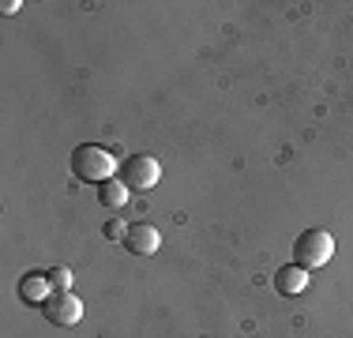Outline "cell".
<instances>
[{"mask_svg": "<svg viewBox=\"0 0 353 338\" xmlns=\"http://www.w3.org/2000/svg\"><path fill=\"white\" fill-rule=\"evenodd\" d=\"M113 155H109L105 147H98V143H87V147H75L72 150V173L79 177V181H94V184H105L113 181Z\"/></svg>", "mask_w": 353, "mask_h": 338, "instance_id": "1", "label": "cell"}, {"mask_svg": "<svg viewBox=\"0 0 353 338\" xmlns=\"http://www.w3.org/2000/svg\"><path fill=\"white\" fill-rule=\"evenodd\" d=\"M105 237H109V241H124V233H128V226H124L121 222V218H109V222H105V230H102Z\"/></svg>", "mask_w": 353, "mask_h": 338, "instance_id": "10", "label": "cell"}, {"mask_svg": "<svg viewBox=\"0 0 353 338\" xmlns=\"http://www.w3.org/2000/svg\"><path fill=\"white\" fill-rule=\"evenodd\" d=\"M41 312H46V319L57 327H75L83 319V301L75 297L72 290H64V293H53V297L41 304Z\"/></svg>", "mask_w": 353, "mask_h": 338, "instance_id": "4", "label": "cell"}, {"mask_svg": "<svg viewBox=\"0 0 353 338\" xmlns=\"http://www.w3.org/2000/svg\"><path fill=\"white\" fill-rule=\"evenodd\" d=\"M274 290L282 293V297H297V293L308 290V270L297 267V264H285L274 270Z\"/></svg>", "mask_w": 353, "mask_h": 338, "instance_id": "6", "label": "cell"}, {"mask_svg": "<svg viewBox=\"0 0 353 338\" xmlns=\"http://www.w3.org/2000/svg\"><path fill=\"white\" fill-rule=\"evenodd\" d=\"M19 297L27 304H46L53 297V286H49V275H41V270H30V275L19 278Z\"/></svg>", "mask_w": 353, "mask_h": 338, "instance_id": "7", "label": "cell"}, {"mask_svg": "<svg viewBox=\"0 0 353 338\" xmlns=\"http://www.w3.org/2000/svg\"><path fill=\"white\" fill-rule=\"evenodd\" d=\"M128 184L121 181V177H113V181H105V184H98V203L102 207H109V210H121L124 203H128Z\"/></svg>", "mask_w": 353, "mask_h": 338, "instance_id": "8", "label": "cell"}, {"mask_svg": "<svg viewBox=\"0 0 353 338\" xmlns=\"http://www.w3.org/2000/svg\"><path fill=\"white\" fill-rule=\"evenodd\" d=\"M331 256H334V237L327 230H305L293 241V264L305 267V270L323 267Z\"/></svg>", "mask_w": 353, "mask_h": 338, "instance_id": "2", "label": "cell"}, {"mask_svg": "<svg viewBox=\"0 0 353 338\" xmlns=\"http://www.w3.org/2000/svg\"><path fill=\"white\" fill-rule=\"evenodd\" d=\"M121 181L128 184V192H147L162 181V166L150 155H132V158H124V166H121Z\"/></svg>", "mask_w": 353, "mask_h": 338, "instance_id": "3", "label": "cell"}, {"mask_svg": "<svg viewBox=\"0 0 353 338\" xmlns=\"http://www.w3.org/2000/svg\"><path fill=\"white\" fill-rule=\"evenodd\" d=\"M49 275V286H53V293H64V290H72V270L68 267H53V270H46Z\"/></svg>", "mask_w": 353, "mask_h": 338, "instance_id": "9", "label": "cell"}, {"mask_svg": "<svg viewBox=\"0 0 353 338\" xmlns=\"http://www.w3.org/2000/svg\"><path fill=\"white\" fill-rule=\"evenodd\" d=\"M0 12H4V15H15V12H19V0H4V4H0Z\"/></svg>", "mask_w": 353, "mask_h": 338, "instance_id": "11", "label": "cell"}, {"mask_svg": "<svg viewBox=\"0 0 353 338\" xmlns=\"http://www.w3.org/2000/svg\"><path fill=\"white\" fill-rule=\"evenodd\" d=\"M124 248H128L132 256H154V252L162 248V233H158V226H150V222H136V226H128V233H124Z\"/></svg>", "mask_w": 353, "mask_h": 338, "instance_id": "5", "label": "cell"}]
</instances>
